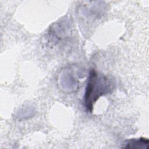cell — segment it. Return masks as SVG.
I'll return each mask as SVG.
<instances>
[{
  "mask_svg": "<svg viewBox=\"0 0 149 149\" xmlns=\"http://www.w3.org/2000/svg\"><path fill=\"white\" fill-rule=\"evenodd\" d=\"M113 80L94 69L90 71L83 101L86 110L92 112L94 105L100 97L109 94L114 89Z\"/></svg>",
  "mask_w": 149,
  "mask_h": 149,
  "instance_id": "cell-1",
  "label": "cell"
},
{
  "mask_svg": "<svg viewBox=\"0 0 149 149\" xmlns=\"http://www.w3.org/2000/svg\"><path fill=\"white\" fill-rule=\"evenodd\" d=\"M149 146V140L145 137L138 139H131L126 141L123 148L130 149H148Z\"/></svg>",
  "mask_w": 149,
  "mask_h": 149,
  "instance_id": "cell-2",
  "label": "cell"
}]
</instances>
